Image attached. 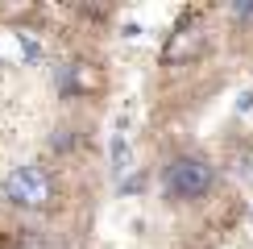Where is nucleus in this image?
<instances>
[{"instance_id":"3","label":"nucleus","mask_w":253,"mask_h":249,"mask_svg":"<svg viewBox=\"0 0 253 249\" xmlns=\"http://www.w3.org/2000/svg\"><path fill=\"white\" fill-rule=\"evenodd\" d=\"M125 166H129V150H125V137H117L112 141V170L125 174Z\"/></svg>"},{"instance_id":"4","label":"nucleus","mask_w":253,"mask_h":249,"mask_svg":"<svg viewBox=\"0 0 253 249\" xmlns=\"http://www.w3.org/2000/svg\"><path fill=\"white\" fill-rule=\"evenodd\" d=\"M233 17H241V21H249V17H253V4H237V8H233Z\"/></svg>"},{"instance_id":"2","label":"nucleus","mask_w":253,"mask_h":249,"mask_svg":"<svg viewBox=\"0 0 253 249\" xmlns=\"http://www.w3.org/2000/svg\"><path fill=\"white\" fill-rule=\"evenodd\" d=\"M4 200H13L17 208H42L50 200V174L42 166H17L13 174L4 179Z\"/></svg>"},{"instance_id":"1","label":"nucleus","mask_w":253,"mask_h":249,"mask_svg":"<svg viewBox=\"0 0 253 249\" xmlns=\"http://www.w3.org/2000/svg\"><path fill=\"white\" fill-rule=\"evenodd\" d=\"M212 166H208L204 158H195V154H183V158H174L170 166H166L162 183H166V195L170 200H199V195L212 191Z\"/></svg>"}]
</instances>
